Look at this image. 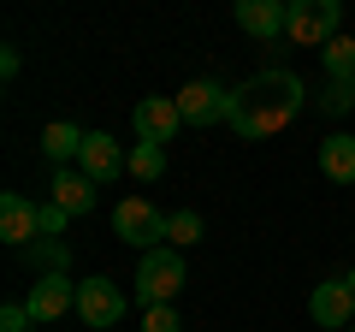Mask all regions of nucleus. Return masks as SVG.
Segmentation results:
<instances>
[{
	"label": "nucleus",
	"mask_w": 355,
	"mask_h": 332,
	"mask_svg": "<svg viewBox=\"0 0 355 332\" xmlns=\"http://www.w3.org/2000/svg\"><path fill=\"white\" fill-rule=\"evenodd\" d=\"M24 308H30V320H36V326H48V320H65V315H77V279H71V273H42V279L30 285Z\"/></svg>",
	"instance_id": "6"
},
{
	"label": "nucleus",
	"mask_w": 355,
	"mask_h": 332,
	"mask_svg": "<svg viewBox=\"0 0 355 332\" xmlns=\"http://www.w3.org/2000/svg\"><path fill=\"white\" fill-rule=\"evenodd\" d=\"M83 137H89V131H77L71 119H53V125L42 131V154H48V160L65 172V166H71L77 154H83Z\"/></svg>",
	"instance_id": "15"
},
{
	"label": "nucleus",
	"mask_w": 355,
	"mask_h": 332,
	"mask_svg": "<svg viewBox=\"0 0 355 332\" xmlns=\"http://www.w3.org/2000/svg\"><path fill=\"white\" fill-rule=\"evenodd\" d=\"M24 256H30V261H42V273H65V267H71V249H65L60 238H36Z\"/></svg>",
	"instance_id": "19"
},
{
	"label": "nucleus",
	"mask_w": 355,
	"mask_h": 332,
	"mask_svg": "<svg viewBox=\"0 0 355 332\" xmlns=\"http://www.w3.org/2000/svg\"><path fill=\"white\" fill-rule=\"evenodd\" d=\"M130 125H137V142H154V149H166V142L178 137V125H184V113H178L172 95H142V101L130 107Z\"/></svg>",
	"instance_id": "8"
},
{
	"label": "nucleus",
	"mask_w": 355,
	"mask_h": 332,
	"mask_svg": "<svg viewBox=\"0 0 355 332\" xmlns=\"http://www.w3.org/2000/svg\"><path fill=\"white\" fill-rule=\"evenodd\" d=\"M184 279H190V273H184V256H178L172 243H160V249H148V256H142L137 285H130V291H137L142 308H160V303H178Z\"/></svg>",
	"instance_id": "2"
},
{
	"label": "nucleus",
	"mask_w": 355,
	"mask_h": 332,
	"mask_svg": "<svg viewBox=\"0 0 355 332\" xmlns=\"http://www.w3.org/2000/svg\"><path fill=\"white\" fill-rule=\"evenodd\" d=\"M65 226H71V214H65V208H53V202H42V238H60Z\"/></svg>",
	"instance_id": "23"
},
{
	"label": "nucleus",
	"mask_w": 355,
	"mask_h": 332,
	"mask_svg": "<svg viewBox=\"0 0 355 332\" xmlns=\"http://www.w3.org/2000/svg\"><path fill=\"white\" fill-rule=\"evenodd\" d=\"M130 315V303H125V291H119L113 279H77V320L83 326H95V332H107V326H119V320Z\"/></svg>",
	"instance_id": "5"
},
{
	"label": "nucleus",
	"mask_w": 355,
	"mask_h": 332,
	"mask_svg": "<svg viewBox=\"0 0 355 332\" xmlns=\"http://www.w3.org/2000/svg\"><path fill=\"white\" fill-rule=\"evenodd\" d=\"M302 101H308V83L296 72H284V65H272V72H254L249 83L231 90V119L225 125L237 131V137L261 142V137H272V131L291 125V119L302 113Z\"/></svg>",
	"instance_id": "1"
},
{
	"label": "nucleus",
	"mask_w": 355,
	"mask_h": 332,
	"mask_svg": "<svg viewBox=\"0 0 355 332\" xmlns=\"http://www.w3.org/2000/svg\"><path fill=\"white\" fill-rule=\"evenodd\" d=\"M125 166H130V154L119 149L107 131H89L83 137V154H77V172H83L89 184H113V179H125Z\"/></svg>",
	"instance_id": "10"
},
{
	"label": "nucleus",
	"mask_w": 355,
	"mask_h": 332,
	"mask_svg": "<svg viewBox=\"0 0 355 332\" xmlns=\"http://www.w3.org/2000/svg\"><path fill=\"white\" fill-rule=\"evenodd\" d=\"M202 214H196V208H172V214H166V243H172V249H190V243H202Z\"/></svg>",
	"instance_id": "17"
},
{
	"label": "nucleus",
	"mask_w": 355,
	"mask_h": 332,
	"mask_svg": "<svg viewBox=\"0 0 355 332\" xmlns=\"http://www.w3.org/2000/svg\"><path fill=\"white\" fill-rule=\"evenodd\" d=\"M237 24L254 42H279L291 24V0H237Z\"/></svg>",
	"instance_id": "12"
},
{
	"label": "nucleus",
	"mask_w": 355,
	"mask_h": 332,
	"mask_svg": "<svg viewBox=\"0 0 355 332\" xmlns=\"http://www.w3.org/2000/svg\"><path fill=\"white\" fill-rule=\"evenodd\" d=\"M320 60H326V83H355V42H349V36L326 42Z\"/></svg>",
	"instance_id": "16"
},
{
	"label": "nucleus",
	"mask_w": 355,
	"mask_h": 332,
	"mask_svg": "<svg viewBox=\"0 0 355 332\" xmlns=\"http://www.w3.org/2000/svg\"><path fill=\"white\" fill-rule=\"evenodd\" d=\"M130 179H142V184L166 179V149H154V142H137V149H130Z\"/></svg>",
	"instance_id": "18"
},
{
	"label": "nucleus",
	"mask_w": 355,
	"mask_h": 332,
	"mask_svg": "<svg viewBox=\"0 0 355 332\" xmlns=\"http://www.w3.org/2000/svg\"><path fill=\"white\" fill-rule=\"evenodd\" d=\"M308 315H314V326H326V332H349L355 326V291H349V279H320L314 297H308Z\"/></svg>",
	"instance_id": "9"
},
{
	"label": "nucleus",
	"mask_w": 355,
	"mask_h": 332,
	"mask_svg": "<svg viewBox=\"0 0 355 332\" xmlns=\"http://www.w3.org/2000/svg\"><path fill=\"white\" fill-rule=\"evenodd\" d=\"M30 326H36V320H30L24 303H6V308H0V332H30Z\"/></svg>",
	"instance_id": "22"
},
{
	"label": "nucleus",
	"mask_w": 355,
	"mask_h": 332,
	"mask_svg": "<svg viewBox=\"0 0 355 332\" xmlns=\"http://www.w3.org/2000/svg\"><path fill=\"white\" fill-rule=\"evenodd\" d=\"M343 279H349V291H355V267H349V273H343Z\"/></svg>",
	"instance_id": "25"
},
{
	"label": "nucleus",
	"mask_w": 355,
	"mask_h": 332,
	"mask_svg": "<svg viewBox=\"0 0 355 332\" xmlns=\"http://www.w3.org/2000/svg\"><path fill=\"white\" fill-rule=\"evenodd\" d=\"M48 190H53L48 202H53V208H65V214H71V219L95 208V184H89L83 172H77V166H65V172H53V184H48Z\"/></svg>",
	"instance_id": "13"
},
{
	"label": "nucleus",
	"mask_w": 355,
	"mask_h": 332,
	"mask_svg": "<svg viewBox=\"0 0 355 332\" xmlns=\"http://www.w3.org/2000/svg\"><path fill=\"white\" fill-rule=\"evenodd\" d=\"M113 231L130 243V249L148 256V249H160V243H166V214L154 202H142V196H125V202L113 208Z\"/></svg>",
	"instance_id": "4"
},
{
	"label": "nucleus",
	"mask_w": 355,
	"mask_h": 332,
	"mask_svg": "<svg viewBox=\"0 0 355 332\" xmlns=\"http://www.w3.org/2000/svg\"><path fill=\"white\" fill-rule=\"evenodd\" d=\"M338 30H343V6L338 0H291L284 36H291L296 48H326V42H338Z\"/></svg>",
	"instance_id": "3"
},
{
	"label": "nucleus",
	"mask_w": 355,
	"mask_h": 332,
	"mask_svg": "<svg viewBox=\"0 0 355 332\" xmlns=\"http://www.w3.org/2000/svg\"><path fill=\"white\" fill-rule=\"evenodd\" d=\"M349 332H355V326H349Z\"/></svg>",
	"instance_id": "26"
},
{
	"label": "nucleus",
	"mask_w": 355,
	"mask_h": 332,
	"mask_svg": "<svg viewBox=\"0 0 355 332\" xmlns=\"http://www.w3.org/2000/svg\"><path fill=\"white\" fill-rule=\"evenodd\" d=\"M18 65H24V53H18V48H6V53H0V72H6V77H18Z\"/></svg>",
	"instance_id": "24"
},
{
	"label": "nucleus",
	"mask_w": 355,
	"mask_h": 332,
	"mask_svg": "<svg viewBox=\"0 0 355 332\" xmlns=\"http://www.w3.org/2000/svg\"><path fill=\"white\" fill-rule=\"evenodd\" d=\"M320 113H326V119L355 113V83H326V90H320Z\"/></svg>",
	"instance_id": "20"
},
{
	"label": "nucleus",
	"mask_w": 355,
	"mask_h": 332,
	"mask_svg": "<svg viewBox=\"0 0 355 332\" xmlns=\"http://www.w3.org/2000/svg\"><path fill=\"white\" fill-rule=\"evenodd\" d=\"M142 332H184V320H178V303L142 308Z\"/></svg>",
	"instance_id": "21"
},
{
	"label": "nucleus",
	"mask_w": 355,
	"mask_h": 332,
	"mask_svg": "<svg viewBox=\"0 0 355 332\" xmlns=\"http://www.w3.org/2000/svg\"><path fill=\"white\" fill-rule=\"evenodd\" d=\"M172 101H178V113H184V125H219V119H231V90H225V83H214V77L184 83Z\"/></svg>",
	"instance_id": "7"
},
{
	"label": "nucleus",
	"mask_w": 355,
	"mask_h": 332,
	"mask_svg": "<svg viewBox=\"0 0 355 332\" xmlns=\"http://www.w3.org/2000/svg\"><path fill=\"white\" fill-rule=\"evenodd\" d=\"M320 172H326L331 184H355V137L349 131H331V137L320 142Z\"/></svg>",
	"instance_id": "14"
},
{
	"label": "nucleus",
	"mask_w": 355,
	"mask_h": 332,
	"mask_svg": "<svg viewBox=\"0 0 355 332\" xmlns=\"http://www.w3.org/2000/svg\"><path fill=\"white\" fill-rule=\"evenodd\" d=\"M36 231H42V202L6 190V196H0V238L12 243V249H30V243H36Z\"/></svg>",
	"instance_id": "11"
}]
</instances>
